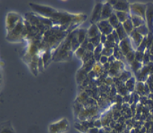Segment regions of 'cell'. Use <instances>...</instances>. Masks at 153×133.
<instances>
[{"instance_id":"1","label":"cell","mask_w":153,"mask_h":133,"mask_svg":"<svg viewBox=\"0 0 153 133\" xmlns=\"http://www.w3.org/2000/svg\"><path fill=\"white\" fill-rule=\"evenodd\" d=\"M68 129V123L66 119H61L56 123H51L49 126L50 133H64Z\"/></svg>"},{"instance_id":"2","label":"cell","mask_w":153,"mask_h":133,"mask_svg":"<svg viewBox=\"0 0 153 133\" xmlns=\"http://www.w3.org/2000/svg\"><path fill=\"white\" fill-rule=\"evenodd\" d=\"M7 29L10 30H13L15 26L16 25V23L19 22V16L17 14H14V13H10L8 15L7 21Z\"/></svg>"},{"instance_id":"3","label":"cell","mask_w":153,"mask_h":133,"mask_svg":"<svg viewBox=\"0 0 153 133\" xmlns=\"http://www.w3.org/2000/svg\"><path fill=\"white\" fill-rule=\"evenodd\" d=\"M113 7H114V9L117 10V12L128 11V4L126 1H117L115 4H114Z\"/></svg>"},{"instance_id":"4","label":"cell","mask_w":153,"mask_h":133,"mask_svg":"<svg viewBox=\"0 0 153 133\" xmlns=\"http://www.w3.org/2000/svg\"><path fill=\"white\" fill-rule=\"evenodd\" d=\"M111 4H106L105 6H104L103 9L102 10L101 18L102 19H105V18L111 16Z\"/></svg>"},{"instance_id":"5","label":"cell","mask_w":153,"mask_h":133,"mask_svg":"<svg viewBox=\"0 0 153 133\" xmlns=\"http://www.w3.org/2000/svg\"><path fill=\"white\" fill-rule=\"evenodd\" d=\"M102 7L101 5H99L97 4L95 7V9L94 10V13L92 14V20L95 21V22H97V20L99 19V18L101 16L102 14Z\"/></svg>"},{"instance_id":"6","label":"cell","mask_w":153,"mask_h":133,"mask_svg":"<svg viewBox=\"0 0 153 133\" xmlns=\"http://www.w3.org/2000/svg\"><path fill=\"white\" fill-rule=\"evenodd\" d=\"M1 133H15L13 128L10 126V123H7L4 125V127L1 128Z\"/></svg>"},{"instance_id":"7","label":"cell","mask_w":153,"mask_h":133,"mask_svg":"<svg viewBox=\"0 0 153 133\" xmlns=\"http://www.w3.org/2000/svg\"><path fill=\"white\" fill-rule=\"evenodd\" d=\"M109 23L111 24V26H114V27H116L118 24V19H117V17L115 15H111L110 16Z\"/></svg>"}]
</instances>
